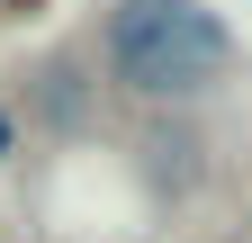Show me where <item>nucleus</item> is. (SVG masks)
I'll return each mask as SVG.
<instances>
[{"instance_id": "obj_1", "label": "nucleus", "mask_w": 252, "mask_h": 243, "mask_svg": "<svg viewBox=\"0 0 252 243\" xmlns=\"http://www.w3.org/2000/svg\"><path fill=\"white\" fill-rule=\"evenodd\" d=\"M99 45L135 99H198L234 72V27L207 0H117Z\"/></svg>"}, {"instance_id": "obj_2", "label": "nucleus", "mask_w": 252, "mask_h": 243, "mask_svg": "<svg viewBox=\"0 0 252 243\" xmlns=\"http://www.w3.org/2000/svg\"><path fill=\"white\" fill-rule=\"evenodd\" d=\"M9 153H18V117L0 108V162H9Z\"/></svg>"}, {"instance_id": "obj_3", "label": "nucleus", "mask_w": 252, "mask_h": 243, "mask_svg": "<svg viewBox=\"0 0 252 243\" xmlns=\"http://www.w3.org/2000/svg\"><path fill=\"white\" fill-rule=\"evenodd\" d=\"M0 9H36V0H0Z\"/></svg>"}]
</instances>
